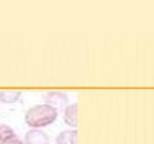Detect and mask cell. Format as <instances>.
Listing matches in <instances>:
<instances>
[{
  "instance_id": "obj_4",
  "label": "cell",
  "mask_w": 154,
  "mask_h": 144,
  "mask_svg": "<svg viewBox=\"0 0 154 144\" xmlns=\"http://www.w3.org/2000/svg\"><path fill=\"white\" fill-rule=\"evenodd\" d=\"M77 109H78V106L75 102V103L67 104L63 110V121L72 128L77 127Z\"/></svg>"
},
{
  "instance_id": "obj_2",
  "label": "cell",
  "mask_w": 154,
  "mask_h": 144,
  "mask_svg": "<svg viewBox=\"0 0 154 144\" xmlns=\"http://www.w3.org/2000/svg\"><path fill=\"white\" fill-rule=\"evenodd\" d=\"M43 101L46 104H49L57 109H64L69 104V96L63 91H48L43 95Z\"/></svg>"
},
{
  "instance_id": "obj_6",
  "label": "cell",
  "mask_w": 154,
  "mask_h": 144,
  "mask_svg": "<svg viewBox=\"0 0 154 144\" xmlns=\"http://www.w3.org/2000/svg\"><path fill=\"white\" fill-rule=\"evenodd\" d=\"M22 92L19 90H0V103L12 104L19 101Z\"/></svg>"
},
{
  "instance_id": "obj_5",
  "label": "cell",
  "mask_w": 154,
  "mask_h": 144,
  "mask_svg": "<svg viewBox=\"0 0 154 144\" xmlns=\"http://www.w3.org/2000/svg\"><path fill=\"white\" fill-rule=\"evenodd\" d=\"M77 130H64L58 133L55 137V144H78V134Z\"/></svg>"
},
{
  "instance_id": "obj_1",
  "label": "cell",
  "mask_w": 154,
  "mask_h": 144,
  "mask_svg": "<svg viewBox=\"0 0 154 144\" xmlns=\"http://www.w3.org/2000/svg\"><path fill=\"white\" fill-rule=\"evenodd\" d=\"M59 112L49 104H35L24 114V122L30 128H43L52 125L58 119Z\"/></svg>"
},
{
  "instance_id": "obj_7",
  "label": "cell",
  "mask_w": 154,
  "mask_h": 144,
  "mask_svg": "<svg viewBox=\"0 0 154 144\" xmlns=\"http://www.w3.org/2000/svg\"><path fill=\"white\" fill-rule=\"evenodd\" d=\"M14 134H16V132L11 126H8L6 124H0V144L6 142Z\"/></svg>"
},
{
  "instance_id": "obj_8",
  "label": "cell",
  "mask_w": 154,
  "mask_h": 144,
  "mask_svg": "<svg viewBox=\"0 0 154 144\" xmlns=\"http://www.w3.org/2000/svg\"><path fill=\"white\" fill-rule=\"evenodd\" d=\"M2 144H24V142H23L17 134H14L13 137H11L10 139H7V140L4 142Z\"/></svg>"
},
{
  "instance_id": "obj_3",
  "label": "cell",
  "mask_w": 154,
  "mask_h": 144,
  "mask_svg": "<svg viewBox=\"0 0 154 144\" xmlns=\"http://www.w3.org/2000/svg\"><path fill=\"white\" fill-rule=\"evenodd\" d=\"M24 144H49V136L38 128H30L25 132Z\"/></svg>"
}]
</instances>
